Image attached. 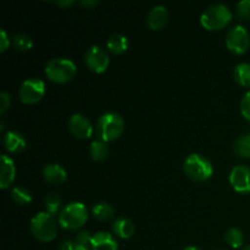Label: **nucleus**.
I'll return each instance as SVG.
<instances>
[{"instance_id":"obj_1","label":"nucleus","mask_w":250,"mask_h":250,"mask_svg":"<svg viewBox=\"0 0 250 250\" xmlns=\"http://www.w3.org/2000/svg\"><path fill=\"white\" fill-rule=\"evenodd\" d=\"M125 131V121L116 112H105L98 119L95 133L103 142H112L120 138Z\"/></svg>"},{"instance_id":"obj_2","label":"nucleus","mask_w":250,"mask_h":250,"mask_svg":"<svg viewBox=\"0 0 250 250\" xmlns=\"http://www.w3.org/2000/svg\"><path fill=\"white\" fill-rule=\"evenodd\" d=\"M231 10L224 4L211 5L200 16V23L208 31H220L224 29L232 21Z\"/></svg>"},{"instance_id":"obj_3","label":"nucleus","mask_w":250,"mask_h":250,"mask_svg":"<svg viewBox=\"0 0 250 250\" xmlns=\"http://www.w3.org/2000/svg\"><path fill=\"white\" fill-rule=\"evenodd\" d=\"M88 220L87 208L82 203H70L59 214V225L67 231H76L85 225Z\"/></svg>"},{"instance_id":"obj_4","label":"nucleus","mask_w":250,"mask_h":250,"mask_svg":"<svg viewBox=\"0 0 250 250\" xmlns=\"http://www.w3.org/2000/svg\"><path fill=\"white\" fill-rule=\"evenodd\" d=\"M183 171L188 178L195 182L208 181L214 173V167L209 159L200 154H190L183 164Z\"/></svg>"},{"instance_id":"obj_5","label":"nucleus","mask_w":250,"mask_h":250,"mask_svg":"<svg viewBox=\"0 0 250 250\" xmlns=\"http://www.w3.org/2000/svg\"><path fill=\"white\" fill-rule=\"evenodd\" d=\"M77 72L75 62L65 58H55L51 59L45 66V75L51 82L67 83L72 80Z\"/></svg>"},{"instance_id":"obj_6","label":"nucleus","mask_w":250,"mask_h":250,"mask_svg":"<svg viewBox=\"0 0 250 250\" xmlns=\"http://www.w3.org/2000/svg\"><path fill=\"white\" fill-rule=\"evenodd\" d=\"M29 229H31L32 234L43 243L54 241L58 232L54 216L49 215L48 212H39L36 216L32 217Z\"/></svg>"},{"instance_id":"obj_7","label":"nucleus","mask_w":250,"mask_h":250,"mask_svg":"<svg viewBox=\"0 0 250 250\" xmlns=\"http://www.w3.org/2000/svg\"><path fill=\"white\" fill-rule=\"evenodd\" d=\"M226 46L234 55L247 53L250 46V34L246 27L241 24L232 27L226 36Z\"/></svg>"},{"instance_id":"obj_8","label":"nucleus","mask_w":250,"mask_h":250,"mask_svg":"<svg viewBox=\"0 0 250 250\" xmlns=\"http://www.w3.org/2000/svg\"><path fill=\"white\" fill-rule=\"evenodd\" d=\"M45 94V84L39 78H28L24 81L20 88V99L23 104H36L41 102Z\"/></svg>"},{"instance_id":"obj_9","label":"nucleus","mask_w":250,"mask_h":250,"mask_svg":"<svg viewBox=\"0 0 250 250\" xmlns=\"http://www.w3.org/2000/svg\"><path fill=\"white\" fill-rule=\"evenodd\" d=\"M84 61L87 67L95 73H103L109 66V55L104 49L98 45L90 46L84 55Z\"/></svg>"},{"instance_id":"obj_10","label":"nucleus","mask_w":250,"mask_h":250,"mask_svg":"<svg viewBox=\"0 0 250 250\" xmlns=\"http://www.w3.org/2000/svg\"><path fill=\"white\" fill-rule=\"evenodd\" d=\"M229 183L237 193H250V167L237 165L229 172Z\"/></svg>"},{"instance_id":"obj_11","label":"nucleus","mask_w":250,"mask_h":250,"mask_svg":"<svg viewBox=\"0 0 250 250\" xmlns=\"http://www.w3.org/2000/svg\"><path fill=\"white\" fill-rule=\"evenodd\" d=\"M68 129L78 139H88L92 137L94 128L89 120L82 114H73L68 120Z\"/></svg>"},{"instance_id":"obj_12","label":"nucleus","mask_w":250,"mask_h":250,"mask_svg":"<svg viewBox=\"0 0 250 250\" xmlns=\"http://www.w3.org/2000/svg\"><path fill=\"white\" fill-rule=\"evenodd\" d=\"M16 176V167L14 160L7 155H1V166H0V187L7 189L14 183Z\"/></svg>"},{"instance_id":"obj_13","label":"nucleus","mask_w":250,"mask_h":250,"mask_svg":"<svg viewBox=\"0 0 250 250\" xmlns=\"http://www.w3.org/2000/svg\"><path fill=\"white\" fill-rule=\"evenodd\" d=\"M168 20V11L164 5H156L154 6L150 11L148 12L146 16V23H148L149 28L153 31H159L165 24L167 23Z\"/></svg>"},{"instance_id":"obj_14","label":"nucleus","mask_w":250,"mask_h":250,"mask_svg":"<svg viewBox=\"0 0 250 250\" xmlns=\"http://www.w3.org/2000/svg\"><path fill=\"white\" fill-rule=\"evenodd\" d=\"M43 177L48 183L54 186L62 185L67 178L65 168L59 164H48L43 167Z\"/></svg>"},{"instance_id":"obj_15","label":"nucleus","mask_w":250,"mask_h":250,"mask_svg":"<svg viewBox=\"0 0 250 250\" xmlns=\"http://www.w3.org/2000/svg\"><path fill=\"white\" fill-rule=\"evenodd\" d=\"M26 139L16 131H9L4 136V146L9 153L19 154L26 149Z\"/></svg>"},{"instance_id":"obj_16","label":"nucleus","mask_w":250,"mask_h":250,"mask_svg":"<svg viewBox=\"0 0 250 250\" xmlns=\"http://www.w3.org/2000/svg\"><path fill=\"white\" fill-rule=\"evenodd\" d=\"M119 246L114 237L104 231L97 232L92 236V250H117Z\"/></svg>"},{"instance_id":"obj_17","label":"nucleus","mask_w":250,"mask_h":250,"mask_svg":"<svg viewBox=\"0 0 250 250\" xmlns=\"http://www.w3.org/2000/svg\"><path fill=\"white\" fill-rule=\"evenodd\" d=\"M112 232L119 238L129 239L131 237H133L134 232H136V227H134L133 222L131 220L120 217V219L115 220L114 224H112Z\"/></svg>"},{"instance_id":"obj_18","label":"nucleus","mask_w":250,"mask_h":250,"mask_svg":"<svg viewBox=\"0 0 250 250\" xmlns=\"http://www.w3.org/2000/svg\"><path fill=\"white\" fill-rule=\"evenodd\" d=\"M106 48L110 53L119 55L128 49V39L124 34L114 33L106 42Z\"/></svg>"},{"instance_id":"obj_19","label":"nucleus","mask_w":250,"mask_h":250,"mask_svg":"<svg viewBox=\"0 0 250 250\" xmlns=\"http://www.w3.org/2000/svg\"><path fill=\"white\" fill-rule=\"evenodd\" d=\"M233 78L242 87H250V63L241 62L234 67Z\"/></svg>"},{"instance_id":"obj_20","label":"nucleus","mask_w":250,"mask_h":250,"mask_svg":"<svg viewBox=\"0 0 250 250\" xmlns=\"http://www.w3.org/2000/svg\"><path fill=\"white\" fill-rule=\"evenodd\" d=\"M92 214L98 221H109L114 217L115 210L109 203H98L92 208Z\"/></svg>"},{"instance_id":"obj_21","label":"nucleus","mask_w":250,"mask_h":250,"mask_svg":"<svg viewBox=\"0 0 250 250\" xmlns=\"http://www.w3.org/2000/svg\"><path fill=\"white\" fill-rule=\"evenodd\" d=\"M233 151L239 158H250V133L243 134L234 141Z\"/></svg>"},{"instance_id":"obj_22","label":"nucleus","mask_w":250,"mask_h":250,"mask_svg":"<svg viewBox=\"0 0 250 250\" xmlns=\"http://www.w3.org/2000/svg\"><path fill=\"white\" fill-rule=\"evenodd\" d=\"M89 154L94 161H103L106 159L107 154H109V149L105 142L97 139V141L92 142L89 146Z\"/></svg>"},{"instance_id":"obj_23","label":"nucleus","mask_w":250,"mask_h":250,"mask_svg":"<svg viewBox=\"0 0 250 250\" xmlns=\"http://www.w3.org/2000/svg\"><path fill=\"white\" fill-rule=\"evenodd\" d=\"M225 239H226L227 244L232 248L237 249L241 248L244 243V234L243 232L239 229H236V227H232L225 234Z\"/></svg>"},{"instance_id":"obj_24","label":"nucleus","mask_w":250,"mask_h":250,"mask_svg":"<svg viewBox=\"0 0 250 250\" xmlns=\"http://www.w3.org/2000/svg\"><path fill=\"white\" fill-rule=\"evenodd\" d=\"M11 198H12V200L16 203V204L22 205V207H24V205L29 204V203L32 202L31 192H29L27 188L20 187V186L12 188V189H11Z\"/></svg>"},{"instance_id":"obj_25","label":"nucleus","mask_w":250,"mask_h":250,"mask_svg":"<svg viewBox=\"0 0 250 250\" xmlns=\"http://www.w3.org/2000/svg\"><path fill=\"white\" fill-rule=\"evenodd\" d=\"M44 205H45V212L51 216H55L61 205V199L58 193H49L44 199Z\"/></svg>"},{"instance_id":"obj_26","label":"nucleus","mask_w":250,"mask_h":250,"mask_svg":"<svg viewBox=\"0 0 250 250\" xmlns=\"http://www.w3.org/2000/svg\"><path fill=\"white\" fill-rule=\"evenodd\" d=\"M12 43L15 48L20 51H28L33 46V41L29 36L24 33H16L12 37Z\"/></svg>"},{"instance_id":"obj_27","label":"nucleus","mask_w":250,"mask_h":250,"mask_svg":"<svg viewBox=\"0 0 250 250\" xmlns=\"http://www.w3.org/2000/svg\"><path fill=\"white\" fill-rule=\"evenodd\" d=\"M75 250H90L92 249V236L89 232L82 231L76 236L73 241Z\"/></svg>"},{"instance_id":"obj_28","label":"nucleus","mask_w":250,"mask_h":250,"mask_svg":"<svg viewBox=\"0 0 250 250\" xmlns=\"http://www.w3.org/2000/svg\"><path fill=\"white\" fill-rule=\"evenodd\" d=\"M236 14L241 20L250 19V0H241L236 5Z\"/></svg>"},{"instance_id":"obj_29","label":"nucleus","mask_w":250,"mask_h":250,"mask_svg":"<svg viewBox=\"0 0 250 250\" xmlns=\"http://www.w3.org/2000/svg\"><path fill=\"white\" fill-rule=\"evenodd\" d=\"M241 114L247 121L250 122V90L243 95L241 100Z\"/></svg>"},{"instance_id":"obj_30","label":"nucleus","mask_w":250,"mask_h":250,"mask_svg":"<svg viewBox=\"0 0 250 250\" xmlns=\"http://www.w3.org/2000/svg\"><path fill=\"white\" fill-rule=\"evenodd\" d=\"M11 105V98L7 93H0V114H5Z\"/></svg>"},{"instance_id":"obj_31","label":"nucleus","mask_w":250,"mask_h":250,"mask_svg":"<svg viewBox=\"0 0 250 250\" xmlns=\"http://www.w3.org/2000/svg\"><path fill=\"white\" fill-rule=\"evenodd\" d=\"M10 45V39L7 37V33L5 29L0 31V53H4L7 50Z\"/></svg>"},{"instance_id":"obj_32","label":"nucleus","mask_w":250,"mask_h":250,"mask_svg":"<svg viewBox=\"0 0 250 250\" xmlns=\"http://www.w3.org/2000/svg\"><path fill=\"white\" fill-rule=\"evenodd\" d=\"M98 4H99V2H98L97 0H82V1H81V5L84 7H88V9H89V7L95 6V5Z\"/></svg>"},{"instance_id":"obj_33","label":"nucleus","mask_w":250,"mask_h":250,"mask_svg":"<svg viewBox=\"0 0 250 250\" xmlns=\"http://www.w3.org/2000/svg\"><path fill=\"white\" fill-rule=\"evenodd\" d=\"M59 250H75V248H73V242L71 241L63 242V243L60 246V248H59Z\"/></svg>"},{"instance_id":"obj_34","label":"nucleus","mask_w":250,"mask_h":250,"mask_svg":"<svg viewBox=\"0 0 250 250\" xmlns=\"http://www.w3.org/2000/svg\"><path fill=\"white\" fill-rule=\"evenodd\" d=\"M73 0H66V1H56V5H59V6H70V5L73 4Z\"/></svg>"},{"instance_id":"obj_35","label":"nucleus","mask_w":250,"mask_h":250,"mask_svg":"<svg viewBox=\"0 0 250 250\" xmlns=\"http://www.w3.org/2000/svg\"><path fill=\"white\" fill-rule=\"evenodd\" d=\"M183 250H203L202 248H199V247H194V246H189V247H186Z\"/></svg>"},{"instance_id":"obj_36","label":"nucleus","mask_w":250,"mask_h":250,"mask_svg":"<svg viewBox=\"0 0 250 250\" xmlns=\"http://www.w3.org/2000/svg\"><path fill=\"white\" fill-rule=\"evenodd\" d=\"M243 250H250V244H249V246L244 247V249H243Z\"/></svg>"}]
</instances>
